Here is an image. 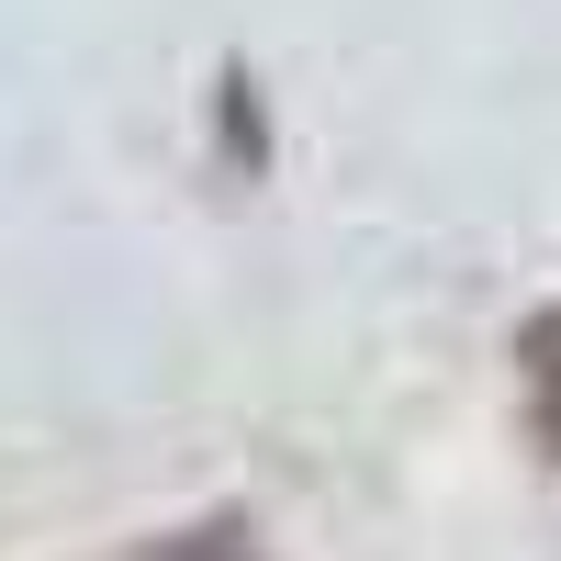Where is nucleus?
Segmentation results:
<instances>
[{
    "label": "nucleus",
    "mask_w": 561,
    "mask_h": 561,
    "mask_svg": "<svg viewBox=\"0 0 561 561\" xmlns=\"http://www.w3.org/2000/svg\"><path fill=\"white\" fill-rule=\"evenodd\" d=\"M517 382H528V449L561 460V304L517 325Z\"/></svg>",
    "instance_id": "f257e3e1"
}]
</instances>
